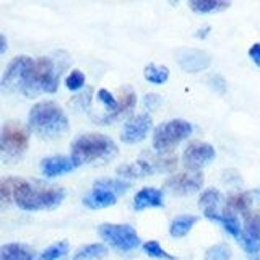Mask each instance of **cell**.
<instances>
[{
    "label": "cell",
    "mask_w": 260,
    "mask_h": 260,
    "mask_svg": "<svg viewBox=\"0 0 260 260\" xmlns=\"http://www.w3.org/2000/svg\"><path fill=\"white\" fill-rule=\"evenodd\" d=\"M60 260H67V257H63V258H60Z\"/></svg>",
    "instance_id": "39"
},
{
    "label": "cell",
    "mask_w": 260,
    "mask_h": 260,
    "mask_svg": "<svg viewBox=\"0 0 260 260\" xmlns=\"http://www.w3.org/2000/svg\"><path fill=\"white\" fill-rule=\"evenodd\" d=\"M210 85H211V88H213L215 91L219 93V94H224V93H226V89H228L226 80H224L221 75H211V77H210Z\"/></svg>",
    "instance_id": "32"
},
{
    "label": "cell",
    "mask_w": 260,
    "mask_h": 260,
    "mask_svg": "<svg viewBox=\"0 0 260 260\" xmlns=\"http://www.w3.org/2000/svg\"><path fill=\"white\" fill-rule=\"evenodd\" d=\"M203 174L202 171H185L171 176L165 182V187L176 195H190L202 189Z\"/></svg>",
    "instance_id": "11"
},
{
    "label": "cell",
    "mask_w": 260,
    "mask_h": 260,
    "mask_svg": "<svg viewBox=\"0 0 260 260\" xmlns=\"http://www.w3.org/2000/svg\"><path fill=\"white\" fill-rule=\"evenodd\" d=\"M32 60L35 59L26 55H18L10 60V63L7 65L2 75V81H0V88H2V91L5 94H13V93L23 94Z\"/></svg>",
    "instance_id": "10"
},
{
    "label": "cell",
    "mask_w": 260,
    "mask_h": 260,
    "mask_svg": "<svg viewBox=\"0 0 260 260\" xmlns=\"http://www.w3.org/2000/svg\"><path fill=\"white\" fill-rule=\"evenodd\" d=\"M98 98H100V101L106 106V109L109 111V114H114L119 109V100H116L108 89H104V88L100 89V91H98Z\"/></svg>",
    "instance_id": "31"
},
{
    "label": "cell",
    "mask_w": 260,
    "mask_h": 260,
    "mask_svg": "<svg viewBox=\"0 0 260 260\" xmlns=\"http://www.w3.org/2000/svg\"><path fill=\"white\" fill-rule=\"evenodd\" d=\"M151 125L153 120L150 114H138V116L130 117L120 132V140L128 145L138 143L151 130Z\"/></svg>",
    "instance_id": "14"
},
{
    "label": "cell",
    "mask_w": 260,
    "mask_h": 260,
    "mask_svg": "<svg viewBox=\"0 0 260 260\" xmlns=\"http://www.w3.org/2000/svg\"><path fill=\"white\" fill-rule=\"evenodd\" d=\"M208 32H210V26H203L200 31H197V36H199V38H205V36L208 35Z\"/></svg>",
    "instance_id": "37"
},
{
    "label": "cell",
    "mask_w": 260,
    "mask_h": 260,
    "mask_svg": "<svg viewBox=\"0 0 260 260\" xmlns=\"http://www.w3.org/2000/svg\"><path fill=\"white\" fill-rule=\"evenodd\" d=\"M211 221H216L219 224H223L224 230L230 233L233 238L239 239L241 238V233H242V228L238 221V216H233V215H228V213H216L213 218H211Z\"/></svg>",
    "instance_id": "25"
},
{
    "label": "cell",
    "mask_w": 260,
    "mask_h": 260,
    "mask_svg": "<svg viewBox=\"0 0 260 260\" xmlns=\"http://www.w3.org/2000/svg\"><path fill=\"white\" fill-rule=\"evenodd\" d=\"M244 219L246 223H244L239 242L242 249L252 257L260 252V211H255V213L250 211L244 216Z\"/></svg>",
    "instance_id": "12"
},
{
    "label": "cell",
    "mask_w": 260,
    "mask_h": 260,
    "mask_svg": "<svg viewBox=\"0 0 260 260\" xmlns=\"http://www.w3.org/2000/svg\"><path fill=\"white\" fill-rule=\"evenodd\" d=\"M106 255H108V247L104 244H86L73 254V260H96Z\"/></svg>",
    "instance_id": "24"
},
{
    "label": "cell",
    "mask_w": 260,
    "mask_h": 260,
    "mask_svg": "<svg viewBox=\"0 0 260 260\" xmlns=\"http://www.w3.org/2000/svg\"><path fill=\"white\" fill-rule=\"evenodd\" d=\"M252 202H254V197H252L250 192L230 193V195H228V199H226L224 213L233 215V216H238V215L246 216L247 213H250Z\"/></svg>",
    "instance_id": "18"
},
{
    "label": "cell",
    "mask_w": 260,
    "mask_h": 260,
    "mask_svg": "<svg viewBox=\"0 0 260 260\" xmlns=\"http://www.w3.org/2000/svg\"><path fill=\"white\" fill-rule=\"evenodd\" d=\"M65 86H67L70 91H78L85 86V73L75 69L72 70L67 77H65Z\"/></svg>",
    "instance_id": "30"
},
{
    "label": "cell",
    "mask_w": 260,
    "mask_h": 260,
    "mask_svg": "<svg viewBox=\"0 0 260 260\" xmlns=\"http://www.w3.org/2000/svg\"><path fill=\"white\" fill-rule=\"evenodd\" d=\"M119 153L117 145L104 134H81L70 146V158L75 166L89 165L96 161H109Z\"/></svg>",
    "instance_id": "3"
},
{
    "label": "cell",
    "mask_w": 260,
    "mask_h": 260,
    "mask_svg": "<svg viewBox=\"0 0 260 260\" xmlns=\"http://www.w3.org/2000/svg\"><path fill=\"white\" fill-rule=\"evenodd\" d=\"M0 43H2V49H0V52L5 54V52H7V47H8V43H7V36H5V35H0Z\"/></svg>",
    "instance_id": "36"
},
{
    "label": "cell",
    "mask_w": 260,
    "mask_h": 260,
    "mask_svg": "<svg viewBox=\"0 0 260 260\" xmlns=\"http://www.w3.org/2000/svg\"><path fill=\"white\" fill-rule=\"evenodd\" d=\"M67 67L59 57H38L32 60L28 73L26 86L23 89V96L35 98L39 94L55 93L59 88L62 70Z\"/></svg>",
    "instance_id": "2"
},
{
    "label": "cell",
    "mask_w": 260,
    "mask_h": 260,
    "mask_svg": "<svg viewBox=\"0 0 260 260\" xmlns=\"http://www.w3.org/2000/svg\"><path fill=\"white\" fill-rule=\"evenodd\" d=\"M0 195L4 205L15 202V205L24 211H38L59 207L65 199V190L59 187L32 185L23 177H5Z\"/></svg>",
    "instance_id": "1"
},
{
    "label": "cell",
    "mask_w": 260,
    "mask_h": 260,
    "mask_svg": "<svg viewBox=\"0 0 260 260\" xmlns=\"http://www.w3.org/2000/svg\"><path fill=\"white\" fill-rule=\"evenodd\" d=\"M162 207V192L153 187H145L138 190L134 197V210L142 211L146 208H159Z\"/></svg>",
    "instance_id": "19"
},
{
    "label": "cell",
    "mask_w": 260,
    "mask_h": 260,
    "mask_svg": "<svg viewBox=\"0 0 260 260\" xmlns=\"http://www.w3.org/2000/svg\"><path fill=\"white\" fill-rule=\"evenodd\" d=\"M202 260H231V249L226 244H215L207 249Z\"/></svg>",
    "instance_id": "29"
},
{
    "label": "cell",
    "mask_w": 260,
    "mask_h": 260,
    "mask_svg": "<svg viewBox=\"0 0 260 260\" xmlns=\"http://www.w3.org/2000/svg\"><path fill=\"white\" fill-rule=\"evenodd\" d=\"M98 234L104 242L122 252H130L140 246V238H138L135 228L130 224L104 223L98 226Z\"/></svg>",
    "instance_id": "8"
},
{
    "label": "cell",
    "mask_w": 260,
    "mask_h": 260,
    "mask_svg": "<svg viewBox=\"0 0 260 260\" xmlns=\"http://www.w3.org/2000/svg\"><path fill=\"white\" fill-rule=\"evenodd\" d=\"M216 156L215 148L205 142H192L184 151V165L189 171H200Z\"/></svg>",
    "instance_id": "13"
},
{
    "label": "cell",
    "mask_w": 260,
    "mask_h": 260,
    "mask_svg": "<svg viewBox=\"0 0 260 260\" xmlns=\"http://www.w3.org/2000/svg\"><path fill=\"white\" fill-rule=\"evenodd\" d=\"M250 260H260V252H258L257 255H252V257H250Z\"/></svg>",
    "instance_id": "38"
},
{
    "label": "cell",
    "mask_w": 260,
    "mask_h": 260,
    "mask_svg": "<svg viewBox=\"0 0 260 260\" xmlns=\"http://www.w3.org/2000/svg\"><path fill=\"white\" fill-rule=\"evenodd\" d=\"M36 252L26 244L8 242L0 249V260H36Z\"/></svg>",
    "instance_id": "20"
},
{
    "label": "cell",
    "mask_w": 260,
    "mask_h": 260,
    "mask_svg": "<svg viewBox=\"0 0 260 260\" xmlns=\"http://www.w3.org/2000/svg\"><path fill=\"white\" fill-rule=\"evenodd\" d=\"M197 221H199V218L193 215H179L171 221L169 234L173 236V238H184V236L190 233V230L197 224Z\"/></svg>",
    "instance_id": "22"
},
{
    "label": "cell",
    "mask_w": 260,
    "mask_h": 260,
    "mask_svg": "<svg viewBox=\"0 0 260 260\" xmlns=\"http://www.w3.org/2000/svg\"><path fill=\"white\" fill-rule=\"evenodd\" d=\"M143 252L151 258L156 260H176L174 255H171L169 252H166L161 247V244L158 241H146L143 244Z\"/></svg>",
    "instance_id": "28"
},
{
    "label": "cell",
    "mask_w": 260,
    "mask_h": 260,
    "mask_svg": "<svg viewBox=\"0 0 260 260\" xmlns=\"http://www.w3.org/2000/svg\"><path fill=\"white\" fill-rule=\"evenodd\" d=\"M190 10L200 15H207V13H218L223 12L226 8H230V2H221V0H192L189 2Z\"/></svg>",
    "instance_id": "23"
},
{
    "label": "cell",
    "mask_w": 260,
    "mask_h": 260,
    "mask_svg": "<svg viewBox=\"0 0 260 260\" xmlns=\"http://www.w3.org/2000/svg\"><path fill=\"white\" fill-rule=\"evenodd\" d=\"M75 162L72 161V158H65L57 154V156H49L41 161V171L46 177H57L62 174L72 173L75 169Z\"/></svg>",
    "instance_id": "17"
},
{
    "label": "cell",
    "mask_w": 260,
    "mask_h": 260,
    "mask_svg": "<svg viewBox=\"0 0 260 260\" xmlns=\"http://www.w3.org/2000/svg\"><path fill=\"white\" fill-rule=\"evenodd\" d=\"M192 124L184 119H173L159 124L153 132V146L161 154L171 153L192 134Z\"/></svg>",
    "instance_id": "7"
},
{
    "label": "cell",
    "mask_w": 260,
    "mask_h": 260,
    "mask_svg": "<svg viewBox=\"0 0 260 260\" xmlns=\"http://www.w3.org/2000/svg\"><path fill=\"white\" fill-rule=\"evenodd\" d=\"M174 166H176V158L169 159V156H151V158L145 156L137 161L127 162V165H120L117 169V174L125 179H138V177L161 173V171L173 169Z\"/></svg>",
    "instance_id": "9"
},
{
    "label": "cell",
    "mask_w": 260,
    "mask_h": 260,
    "mask_svg": "<svg viewBox=\"0 0 260 260\" xmlns=\"http://www.w3.org/2000/svg\"><path fill=\"white\" fill-rule=\"evenodd\" d=\"M130 189V182L120 181V179H98L93 185V190H89L83 197V205L91 210L108 208L117 203V199L124 195Z\"/></svg>",
    "instance_id": "6"
},
{
    "label": "cell",
    "mask_w": 260,
    "mask_h": 260,
    "mask_svg": "<svg viewBox=\"0 0 260 260\" xmlns=\"http://www.w3.org/2000/svg\"><path fill=\"white\" fill-rule=\"evenodd\" d=\"M29 130L41 138H59L69 130V119L54 101H41L29 111Z\"/></svg>",
    "instance_id": "4"
},
{
    "label": "cell",
    "mask_w": 260,
    "mask_h": 260,
    "mask_svg": "<svg viewBox=\"0 0 260 260\" xmlns=\"http://www.w3.org/2000/svg\"><path fill=\"white\" fill-rule=\"evenodd\" d=\"M135 103H137V98H135L134 89L128 88V86H124L120 89L119 109L114 114H108V116H104L98 122H100V124H114V122H117V120L124 119V117H130V114H132V111L135 108Z\"/></svg>",
    "instance_id": "16"
},
{
    "label": "cell",
    "mask_w": 260,
    "mask_h": 260,
    "mask_svg": "<svg viewBox=\"0 0 260 260\" xmlns=\"http://www.w3.org/2000/svg\"><path fill=\"white\" fill-rule=\"evenodd\" d=\"M249 57H250V60L257 65V67H260V43H255L249 49Z\"/></svg>",
    "instance_id": "35"
},
{
    "label": "cell",
    "mask_w": 260,
    "mask_h": 260,
    "mask_svg": "<svg viewBox=\"0 0 260 260\" xmlns=\"http://www.w3.org/2000/svg\"><path fill=\"white\" fill-rule=\"evenodd\" d=\"M89 101H91V89H85V91H81L78 94V98L73 103H78L77 106L80 109H85L89 106Z\"/></svg>",
    "instance_id": "34"
},
{
    "label": "cell",
    "mask_w": 260,
    "mask_h": 260,
    "mask_svg": "<svg viewBox=\"0 0 260 260\" xmlns=\"http://www.w3.org/2000/svg\"><path fill=\"white\" fill-rule=\"evenodd\" d=\"M143 103H145V108L146 109H156L161 106L162 103V98L156 93H150V94H146L143 98Z\"/></svg>",
    "instance_id": "33"
},
{
    "label": "cell",
    "mask_w": 260,
    "mask_h": 260,
    "mask_svg": "<svg viewBox=\"0 0 260 260\" xmlns=\"http://www.w3.org/2000/svg\"><path fill=\"white\" fill-rule=\"evenodd\" d=\"M67 254H69V242L59 241L51 244L47 249H44L36 260H60L63 257H67Z\"/></svg>",
    "instance_id": "26"
},
{
    "label": "cell",
    "mask_w": 260,
    "mask_h": 260,
    "mask_svg": "<svg viewBox=\"0 0 260 260\" xmlns=\"http://www.w3.org/2000/svg\"><path fill=\"white\" fill-rule=\"evenodd\" d=\"M29 130L16 120H8L2 127L0 135V153L7 162H15L28 151Z\"/></svg>",
    "instance_id": "5"
},
{
    "label": "cell",
    "mask_w": 260,
    "mask_h": 260,
    "mask_svg": "<svg viewBox=\"0 0 260 260\" xmlns=\"http://www.w3.org/2000/svg\"><path fill=\"white\" fill-rule=\"evenodd\" d=\"M145 78L154 85H162L166 83V80L169 78V70L165 65H146L145 69Z\"/></svg>",
    "instance_id": "27"
},
{
    "label": "cell",
    "mask_w": 260,
    "mask_h": 260,
    "mask_svg": "<svg viewBox=\"0 0 260 260\" xmlns=\"http://www.w3.org/2000/svg\"><path fill=\"white\" fill-rule=\"evenodd\" d=\"M176 62L179 67L189 73H197L208 69L211 57L200 49H181L176 52Z\"/></svg>",
    "instance_id": "15"
},
{
    "label": "cell",
    "mask_w": 260,
    "mask_h": 260,
    "mask_svg": "<svg viewBox=\"0 0 260 260\" xmlns=\"http://www.w3.org/2000/svg\"><path fill=\"white\" fill-rule=\"evenodd\" d=\"M219 200H221V195H219V192L216 189H207L205 192H202L200 199H199V207L202 208L205 218L211 219L218 213Z\"/></svg>",
    "instance_id": "21"
}]
</instances>
